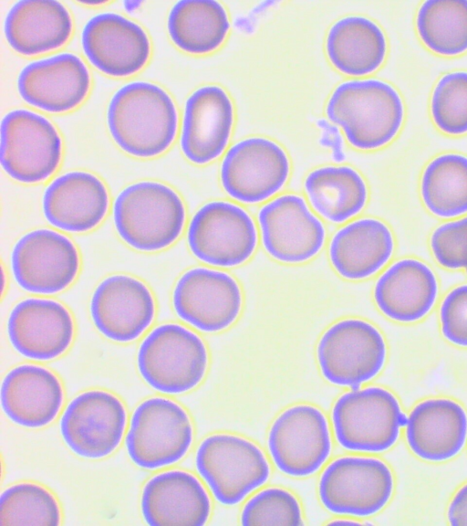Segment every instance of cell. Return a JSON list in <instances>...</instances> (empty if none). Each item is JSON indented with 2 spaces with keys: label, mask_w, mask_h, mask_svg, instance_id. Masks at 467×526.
Wrapping results in <instances>:
<instances>
[{
  "label": "cell",
  "mask_w": 467,
  "mask_h": 526,
  "mask_svg": "<svg viewBox=\"0 0 467 526\" xmlns=\"http://www.w3.org/2000/svg\"><path fill=\"white\" fill-rule=\"evenodd\" d=\"M90 315L97 330L117 342L139 338L151 324L155 302L150 289L127 275H113L95 289Z\"/></svg>",
  "instance_id": "d6986e66"
},
{
  "label": "cell",
  "mask_w": 467,
  "mask_h": 526,
  "mask_svg": "<svg viewBox=\"0 0 467 526\" xmlns=\"http://www.w3.org/2000/svg\"><path fill=\"white\" fill-rule=\"evenodd\" d=\"M123 5H125V8L128 9L129 11H132L136 8H138L140 5V2L138 1H125L123 2Z\"/></svg>",
  "instance_id": "60d3db41"
},
{
  "label": "cell",
  "mask_w": 467,
  "mask_h": 526,
  "mask_svg": "<svg viewBox=\"0 0 467 526\" xmlns=\"http://www.w3.org/2000/svg\"><path fill=\"white\" fill-rule=\"evenodd\" d=\"M73 22L68 10L55 0H20L7 12L4 32L18 54L36 56L57 49L69 39Z\"/></svg>",
  "instance_id": "83f0119b"
},
{
  "label": "cell",
  "mask_w": 467,
  "mask_h": 526,
  "mask_svg": "<svg viewBox=\"0 0 467 526\" xmlns=\"http://www.w3.org/2000/svg\"><path fill=\"white\" fill-rule=\"evenodd\" d=\"M196 470L222 505L240 503L269 479L264 452L252 441L232 434L205 437L195 454Z\"/></svg>",
  "instance_id": "8992f818"
},
{
  "label": "cell",
  "mask_w": 467,
  "mask_h": 526,
  "mask_svg": "<svg viewBox=\"0 0 467 526\" xmlns=\"http://www.w3.org/2000/svg\"><path fill=\"white\" fill-rule=\"evenodd\" d=\"M317 358L327 381L356 389L381 372L387 359V344L381 332L368 321L347 319L323 333Z\"/></svg>",
  "instance_id": "ba28073f"
},
{
  "label": "cell",
  "mask_w": 467,
  "mask_h": 526,
  "mask_svg": "<svg viewBox=\"0 0 467 526\" xmlns=\"http://www.w3.org/2000/svg\"><path fill=\"white\" fill-rule=\"evenodd\" d=\"M242 525H302V509L290 491L281 488L260 490L244 504Z\"/></svg>",
  "instance_id": "8d00e7d4"
},
{
  "label": "cell",
  "mask_w": 467,
  "mask_h": 526,
  "mask_svg": "<svg viewBox=\"0 0 467 526\" xmlns=\"http://www.w3.org/2000/svg\"><path fill=\"white\" fill-rule=\"evenodd\" d=\"M439 296L435 272L425 262L405 258L390 265L378 279L374 300L389 319L400 323L422 320Z\"/></svg>",
  "instance_id": "484cf974"
},
{
  "label": "cell",
  "mask_w": 467,
  "mask_h": 526,
  "mask_svg": "<svg viewBox=\"0 0 467 526\" xmlns=\"http://www.w3.org/2000/svg\"><path fill=\"white\" fill-rule=\"evenodd\" d=\"M304 187L312 207L333 223H343L358 215L368 196L363 177L347 165L313 170L306 177Z\"/></svg>",
  "instance_id": "1f68e13d"
},
{
  "label": "cell",
  "mask_w": 467,
  "mask_h": 526,
  "mask_svg": "<svg viewBox=\"0 0 467 526\" xmlns=\"http://www.w3.org/2000/svg\"><path fill=\"white\" fill-rule=\"evenodd\" d=\"M234 122V104L223 88L197 89L184 106L180 139L183 155L195 164L217 159L228 145Z\"/></svg>",
  "instance_id": "7402d4cb"
},
{
  "label": "cell",
  "mask_w": 467,
  "mask_h": 526,
  "mask_svg": "<svg viewBox=\"0 0 467 526\" xmlns=\"http://www.w3.org/2000/svg\"><path fill=\"white\" fill-rule=\"evenodd\" d=\"M177 316L195 329L217 332L238 318L243 296L236 280L229 274L194 268L184 272L172 293Z\"/></svg>",
  "instance_id": "2e32d148"
},
{
  "label": "cell",
  "mask_w": 467,
  "mask_h": 526,
  "mask_svg": "<svg viewBox=\"0 0 467 526\" xmlns=\"http://www.w3.org/2000/svg\"><path fill=\"white\" fill-rule=\"evenodd\" d=\"M267 445L282 473L294 478L308 477L324 465L331 453L327 420L314 405L288 407L271 425Z\"/></svg>",
  "instance_id": "7c38bea8"
},
{
  "label": "cell",
  "mask_w": 467,
  "mask_h": 526,
  "mask_svg": "<svg viewBox=\"0 0 467 526\" xmlns=\"http://www.w3.org/2000/svg\"><path fill=\"white\" fill-rule=\"evenodd\" d=\"M433 258L450 270H467V216L437 226L430 238Z\"/></svg>",
  "instance_id": "74e56055"
},
{
  "label": "cell",
  "mask_w": 467,
  "mask_h": 526,
  "mask_svg": "<svg viewBox=\"0 0 467 526\" xmlns=\"http://www.w3.org/2000/svg\"><path fill=\"white\" fill-rule=\"evenodd\" d=\"M137 365L152 389L180 394L192 390L204 378L208 352L203 341L191 330L177 323H164L141 342Z\"/></svg>",
  "instance_id": "5b68a950"
},
{
  "label": "cell",
  "mask_w": 467,
  "mask_h": 526,
  "mask_svg": "<svg viewBox=\"0 0 467 526\" xmlns=\"http://www.w3.org/2000/svg\"><path fill=\"white\" fill-rule=\"evenodd\" d=\"M185 219L180 195L159 182L130 184L113 204V221L119 236L139 251H158L173 244L183 229Z\"/></svg>",
  "instance_id": "3957f363"
},
{
  "label": "cell",
  "mask_w": 467,
  "mask_h": 526,
  "mask_svg": "<svg viewBox=\"0 0 467 526\" xmlns=\"http://www.w3.org/2000/svg\"><path fill=\"white\" fill-rule=\"evenodd\" d=\"M329 524H359V522L349 520H337L330 521Z\"/></svg>",
  "instance_id": "b9f144b4"
},
{
  "label": "cell",
  "mask_w": 467,
  "mask_h": 526,
  "mask_svg": "<svg viewBox=\"0 0 467 526\" xmlns=\"http://www.w3.org/2000/svg\"><path fill=\"white\" fill-rule=\"evenodd\" d=\"M405 437L411 452L428 462L457 456L467 440V413L456 401L431 398L410 411Z\"/></svg>",
  "instance_id": "d4e9b609"
},
{
  "label": "cell",
  "mask_w": 467,
  "mask_h": 526,
  "mask_svg": "<svg viewBox=\"0 0 467 526\" xmlns=\"http://www.w3.org/2000/svg\"><path fill=\"white\" fill-rule=\"evenodd\" d=\"M109 205L106 185L95 174L72 171L55 178L45 189L43 214L53 226L71 233L95 228Z\"/></svg>",
  "instance_id": "603a6c76"
},
{
  "label": "cell",
  "mask_w": 467,
  "mask_h": 526,
  "mask_svg": "<svg viewBox=\"0 0 467 526\" xmlns=\"http://www.w3.org/2000/svg\"><path fill=\"white\" fill-rule=\"evenodd\" d=\"M0 159L4 171L23 184L48 179L62 158V139L44 116L26 109L7 112L0 127Z\"/></svg>",
  "instance_id": "30bf717a"
},
{
  "label": "cell",
  "mask_w": 467,
  "mask_h": 526,
  "mask_svg": "<svg viewBox=\"0 0 467 526\" xmlns=\"http://www.w3.org/2000/svg\"><path fill=\"white\" fill-rule=\"evenodd\" d=\"M1 405L15 424L39 428L57 416L64 401L63 386L48 369L22 364L11 369L1 385Z\"/></svg>",
  "instance_id": "4316f807"
},
{
  "label": "cell",
  "mask_w": 467,
  "mask_h": 526,
  "mask_svg": "<svg viewBox=\"0 0 467 526\" xmlns=\"http://www.w3.org/2000/svg\"><path fill=\"white\" fill-rule=\"evenodd\" d=\"M173 100L160 86L132 81L120 87L109 100L107 124L116 144L134 157L151 158L164 153L178 130Z\"/></svg>",
  "instance_id": "6da1fadb"
},
{
  "label": "cell",
  "mask_w": 467,
  "mask_h": 526,
  "mask_svg": "<svg viewBox=\"0 0 467 526\" xmlns=\"http://www.w3.org/2000/svg\"><path fill=\"white\" fill-rule=\"evenodd\" d=\"M192 440L193 426L185 409L172 400L151 397L134 410L125 446L136 466L150 470L181 460Z\"/></svg>",
  "instance_id": "52a82bcc"
},
{
  "label": "cell",
  "mask_w": 467,
  "mask_h": 526,
  "mask_svg": "<svg viewBox=\"0 0 467 526\" xmlns=\"http://www.w3.org/2000/svg\"><path fill=\"white\" fill-rule=\"evenodd\" d=\"M466 273H467V270H466Z\"/></svg>",
  "instance_id": "7bdbcfd3"
},
{
  "label": "cell",
  "mask_w": 467,
  "mask_h": 526,
  "mask_svg": "<svg viewBox=\"0 0 467 526\" xmlns=\"http://www.w3.org/2000/svg\"><path fill=\"white\" fill-rule=\"evenodd\" d=\"M79 254L66 236L39 228L21 237L11 252V269L16 282L34 294H55L76 279Z\"/></svg>",
  "instance_id": "9a60e30c"
},
{
  "label": "cell",
  "mask_w": 467,
  "mask_h": 526,
  "mask_svg": "<svg viewBox=\"0 0 467 526\" xmlns=\"http://www.w3.org/2000/svg\"><path fill=\"white\" fill-rule=\"evenodd\" d=\"M17 90L29 105L51 113L78 107L87 97L89 71L77 55L63 52L26 64L17 77Z\"/></svg>",
  "instance_id": "ffe728a7"
},
{
  "label": "cell",
  "mask_w": 467,
  "mask_h": 526,
  "mask_svg": "<svg viewBox=\"0 0 467 526\" xmlns=\"http://www.w3.org/2000/svg\"><path fill=\"white\" fill-rule=\"evenodd\" d=\"M289 174V158L278 143L264 137H249L226 152L220 176L230 197L244 204H256L279 192Z\"/></svg>",
  "instance_id": "4fadbf2b"
},
{
  "label": "cell",
  "mask_w": 467,
  "mask_h": 526,
  "mask_svg": "<svg viewBox=\"0 0 467 526\" xmlns=\"http://www.w3.org/2000/svg\"><path fill=\"white\" fill-rule=\"evenodd\" d=\"M431 113L437 128L449 135L467 132V71L444 74L436 83Z\"/></svg>",
  "instance_id": "d590c367"
},
{
  "label": "cell",
  "mask_w": 467,
  "mask_h": 526,
  "mask_svg": "<svg viewBox=\"0 0 467 526\" xmlns=\"http://www.w3.org/2000/svg\"><path fill=\"white\" fill-rule=\"evenodd\" d=\"M127 425L122 402L103 390H89L73 398L64 410L59 428L67 447L77 456L99 459L120 444Z\"/></svg>",
  "instance_id": "5bb4252c"
},
{
  "label": "cell",
  "mask_w": 467,
  "mask_h": 526,
  "mask_svg": "<svg viewBox=\"0 0 467 526\" xmlns=\"http://www.w3.org/2000/svg\"><path fill=\"white\" fill-rule=\"evenodd\" d=\"M61 510L55 496L32 482L6 488L0 497V525H59Z\"/></svg>",
  "instance_id": "e575fe53"
},
{
  "label": "cell",
  "mask_w": 467,
  "mask_h": 526,
  "mask_svg": "<svg viewBox=\"0 0 467 526\" xmlns=\"http://www.w3.org/2000/svg\"><path fill=\"white\" fill-rule=\"evenodd\" d=\"M331 420L343 448L362 453H381L397 442L408 416L397 397L380 386L356 388L335 402Z\"/></svg>",
  "instance_id": "277c9868"
},
{
  "label": "cell",
  "mask_w": 467,
  "mask_h": 526,
  "mask_svg": "<svg viewBox=\"0 0 467 526\" xmlns=\"http://www.w3.org/2000/svg\"><path fill=\"white\" fill-rule=\"evenodd\" d=\"M393 491L390 468L379 458L368 457L348 456L333 460L318 482L321 503L339 515L372 516L389 503Z\"/></svg>",
  "instance_id": "9c48e42d"
},
{
  "label": "cell",
  "mask_w": 467,
  "mask_h": 526,
  "mask_svg": "<svg viewBox=\"0 0 467 526\" xmlns=\"http://www.w3.org/2000/svg\"><path fill=\"white\" fill-rule=\"evenodd\" d=\"M258 223L265 251L283 263L309 260L320 251L326 238L322 222L296 195H283L263 205Z\"/></svg>",
  "instance_id": "e0dca14e"
},
{
  "label": "cell",
  "mask_w": 467,
  "mask_h": 526,
  "mask_svg": "<svg viewBox=\"0 0 467 526\" xmlns=\"http://www.w3.org/2000/svg\"><path fill=\"white\" fill-rule=\"evenodd\" d=\"M7 335L22 356L49 361L63 354L74 338V321L68 310L49 299L19 301L7 319Z\"/></svg>",
  "instance_id": "44dd1931"
},
{
  "label": "cell",
  "mask_w": 467,
  "mask_h": 526,
  "mask_svg": "<svg viewBox=\"0 0 467 526\" xmlns=\"http://www.w3.org/2000/svg\"><path fill=\"white\" fill-rule=\"evenodd\" d=\"M416 28L432 52L453 57L467 51V0H428L416 16Z\"/></svg>",
  "instance_id": "836d02e7"
},
{
  "label": "cell",
  "mask_w": 467,
  "mask_h": 526,
  "mask_svg": "<svg viewBox=\"0 0 467 526\" xmlns=\"http://www.w3.org/2000/svg\"><path fill=\"white\" fill-rule=\"evenodd\" d=\"M439 319L442 336L453 345L467 348V284L454 287L444 296Z\"/></svg>",
  "instance_id": "f35d334b"
},
{
  "label": "cell",
  "mask_w": 467,
  "mask_h": 526,
  "mask_svg": "<svg viewBox=\"0 0 467 526\" xmlns=\"http://www.w3.org/2000/svg\"><path fill=\"white\" fill-rule=\"evenodd\" d=\"M140 510L145 522L161 525H204L212 504L208 492L192 474L168 470L150 478L143 487Z\"/></svg>",
  "instance_id": "cb8c5ba5"
},
{
  "label": "cell",
  "mask_w": 467,
  "mask_h": 526,
  "mask_svg": "<svg viewBox=\"0 0 467 526\" xmlns=\"http://www.w3.org/2000/svg\"><path fill=\"white\" fill-rule=\"evenodd\" d=\"M187 241L199 260L230 268L244 263L257 245L255 225L242 207L225 201L203 205L192 217Z\"/></svg>",
  "instance_id": "8fae6325"
},
{
  "label": "cell",
  "mask_w": 467,
  "mask_h": 526,
  "mask_svg": "<svg viewBox=\"0 0 467 526\" xmlns=\"http://www.w3.org/2000/svg\"><path fill=\"white\" fill-rule=\"evenodd\" d=\"M330 63L341 73L361 77L376 71L384 62L388 43L381 27L361 16L335 22L326 39Z\"/></svg>",
  "instance_id": "f546056e"
},
{
  "label": "cell",
  "mask_w": 467,
  "mask_h": 526,
  "mask_svg": "<svg viewBox=\"0 0 467 526\" xmlns=\"http://www.w3.org/2000/svg\"><path fill=\"white\" fill-rule=\"evenodd\" d=\"M230 26L225 8L214 0L178 1L167 19L171 41L182 51L193 55L208 54L220 47Z\"/></svg>",
  "instance_id": "4dcf8cb0"
},
{
  "label": "cell",
  "mask_w": 467,
  "mask_h": 526,
  "mask_svg": "<svg viewBox=\"0 0 467 526\" xmlns=\"http://www.w3.org/2000/svg\"><path fill=\"white\" fill-rule=\"evenodd\" d=\"M81 46L88 61L111 77L139 72L150 56V41L137 23L115 13H100L85 24Z\"/></svg>",
  "instance_id": "ac0fdd59"
},
{
  "label": "cell",
  "mask_w": 467,
  "mask_h": 526,
  "mask_svg": "<svg viewBox=\"0 0 467 526\" xmlns=\"http://www.w3.org/2000/svg\"><path fill=\"white\" fill-rule=\"evenodd\" d=\"M326 114L342 128L348 142L358 150L387 145L403 124L405 109L397 89L377 79H353L331 93Z\"/></svg>",
  "instance_id": "7a4b0ae2"
},
{
  "label": "cell",
  "mask_w": 467,
  "mask_h": 526,
  "mask_svg": "<svg viewBox=\"0 0 467 526\" xmlns=\"http://www.w3.org/2000/svg\"><path fill=\"white\" fill-rule=\"evenodd\" d=\"M420 195L435 216L451 219L467 214V156L447 153L432 159L421 175Z\"/></svg>",
  "instance_id": "d6a6232c"
},
{
  "label": "cell",
  "mask_w": 467,
  "mask_h": 526,
  "mask_svg": "<svg viewBox=\"0 0 467 526\" xmlns=\"http://www.w3.org/2000/svg\"><path fill=\"white\" fill-rule=\"evenodd\" d=\"M395 240L390 228L381 220L361 218L340 228L329 244V258L344 279H367L380 270L391 258Z\"/></svg>",
  "instance_id": "f1b7e54d"
},
{
  "label": "cell",
  "mask_w": 467,
  "mask_h": 526,
  "mask_svg": "<svg viewBox=\"0 0 467 526\" xmlns=\"http://www.w3.org/2000/svg\"><path fill=\"white\" fill-rule=\"evenodd\" d=\"M451 525H467V483L452 497L447 510Z\"/></svg>",
  "instance_id": "ab89813d"
}]
</instances>
